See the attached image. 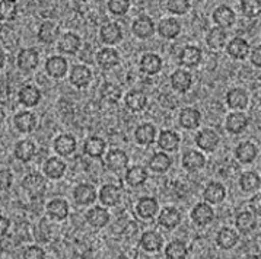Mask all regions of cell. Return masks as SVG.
I'll use <instances>...</instances> for the list:
<instances>
[{
  "label": "cell",
  "mask_w": 261,
  "mask_h": 259,
  "mask_svg": "<svg viewBox=\"0 0 261 259\" xmlns=\"http://www.w3.org/2000/svg\"><path fill=\"white\" fill-rule=\"evenodd\" d=\"M147 166L155 174H165V172L169 170V167L172 166V159L165 152H156L155 155L150 156V159L147 162Z\"/></svg>",
  "instance_id": "obj_41"
},
{
  "label": "cell",
  "mask_w": 261,
  "mask_h": 259,
  "mask_svg": "<svg viewBox=\"0 0 261 259\" xmlns=\"http://www.w3.org/2000/svg\"><path fill=\"white\" fill-rule=\"evenodd\" d=\"M178 123L186 130H196L201 124V112L197 108H182L178 115Z\"/></svg>",
  "instance_id": "obj_26"
},
{
  "label": "cell",
  "mask_w": 261,
  "mask_h": 259,
  "mask_svg": "<svg viewBox=\"0 0 261 259\" xmlns=\"http://www.w3.org/2000/svg\"><path fill=\"white\" fill-rule=\"evenodd\" d=\"M212 18H213V22L216 23V26L225 30V31H226V28H232L237 22V15L228 5H219L212 13Z\"/></svg>",
  "instance_id": "obj_6"
},
{
  "label": "cell",
  "mask_w": 261,
  "mask_h": 259,
  "mask_svg": "<svg viewBox=\"0 0 261 259\" xmlns=\"http://www.w3.org/2000/svg\"><path fill=\"white\" fill-rule=\"evenodd\" d=\"M181 165L187 172H197L206 166V156L199 150H187L181 157Z\"/></svg>",
  "instance_id": "obj_21"
},
{
  "label": "cell",
  "mask_w": 261,
  "mask_h": 259,
  "mask_svg": "<svg viewBox=\"0 0 261 259\" xmlns=\"http://www.w3.org/2000/svg\"><path fill=\"white\" fill-rule=\"evenodd\" d=\"M250 124V118L248 115L244 114L242 111H233L230 112L226 120H225V130L232 135H238L244 133L247 130V127Z\"/></svg>",
  "instance_id": "obj_4"
},
{
  "label": "cell",
  "mask_w": 261,
  "mask_h": 259,
  "mask_svg": "<svg viewBox=\"0 0 261 259\" xmlns=\"http://www.w3.org/2000/svg\"><path fill=\"white\" fill-rule=\"evenodd\" d=\"M81 45H82V40L77 34L66 32V34H63L60 41H59V51L63 52V54L73 55L81 50Z\"/></svg>",
  "instance_id": "obj_37"
},
{
  "label": "cell",
  "mask_w": 261,
  "mask_h": 259,
  "mask_svg": "<svg viewBox=\"0 0 261 259\" xmlns=\"http://www.w3.org/2000/svg\"><path fill=\"white\" fill-rule=\"evenodd\" d=\"M22 189H25V192H28L31 197H37L44 194L45 188H47V179L42 177L41 174H30L23 178L22 181Z\"/></svg>",
  "instance_id": "obj_12"
},
{
  "label": "cell",
  "mask_w": 261,
  "mask_h": 259,
  "mask_svg": "<svg viewBox=\"0 0 261 259\" xmlns=\"http://www.w3.org/2000/svg\"><path fill=\"white\" fill-rule=\"evenodd\" d=\"M107 150V143L102 137L99 135H91L85 140L84 143V153L88 155L89 157H94V159H99L102 157Z\"/></svg>",
  "instance_id": "obj_34"
},
{
  "label": "cell",
  "mask_w": 261,
  "mask_h": 259,
  "mask_svg": "<svg viewBox=\"0 0 261 259\" xmlns=\"http://www.w3.org/2000/svg\"><path fill=\"white\" fill-rule=\"evenodd\" d=\"M156 30L162 38L174 40L181 34V23L175 18H164L156 25Z\"/></svg>",
  "instance_id": "obj_32"
},
{
  "label": "cell",
  "mask_w": 261,
  "mask_h": 259,
  "mask_svg": "<svg viewBox=\"0 0 261 259\" xmlns=\"http://www.w3.org/2000/svg\"><path fill=\"white\" fill-rule=\"evenodd\" d=\"M22 259H45V252L40 246L31 245L22 252Z\"/></svg>",
  "instance_id": "obj_52"
},
{
  "label": "cell",
  "mask_w": 261,
  "mask_h": 259,
  "mask_svg": "<svg viewBox=\"0 0 261 259\" xmlns=\"http://www.w3.org/2000/svg\"><path fill=\"white\" fill-rule=\"evenodd\" d=\"M225 198H226V188L218 181L209 182L203 191V199H204V203H207L210 206L222 204L225 201Z\"/></svg>",
  "instance_id": "obj_11"
},
{
  "label": "cell",
  "mask_w": 261,
  "mask_h": 259,
  "mask_svg": "<svg viewBox=\"0 0 261 259\" xmlns=\"http://www.w3.org/2000/svg\"><path fill=\"white\" fill-rule=\"evenodd\" d=\"M118 63H120V54L115 48L105 47L96 52V64L104 70L113 69L115 66H118Z\"/></svg>",
  "instance_id": "obj_33"
},
{
  "label": "cell",
  "mask_w": 261,
  "mask_h": 259,
  "mask_svg": "<svg viewBox=\"0 0 261 259\" xmlns=\"http://www.w3.org/2000/svg\"><path fill=\"white\" fill-rule=\"evenodd\" d=\"M132 31L140 40H147L155 34V22L149 15H139L132 23Z\"/></svg>",
  "instance_id": "obj_8"
},
{
  "label": "cell",
  "mask_w": 261,
  "mask_h": 259,
  "mask_svg": "<svg viewBox=\"0 0 261 259\" xmlns=\"http://www.w3.org/2000/svg\"><path fill=\"white\" fill-rule=\"evenodd\" d=\"M38 41L42 44H53L60 38V26L53 21H44L37 32Z\"/></svg>",
  "instance_id": "obj_29"
},
{
  "label": "cell",
  "mask_w": 261,
  "mask_h": 259,
  "mask_svg": "<svg viewBox=\"0 0 261 259\" xmlns=\"http://www.w3.org/2000/svg\"><path fill=\"white\" fill-rule=\"evenodd\" d=\"M13 184V175L9 169H0V191L9 189Z\"/></svg>",
  "instance_id": "obj_53"
},
{
  "label": "cell",
  "mask_w": 261,
  "mask_h": 259,
  "mask_svg": "<svg viewBox=\"0 0 261 259\" xmlns=\"http://www.w3.org/2000/svg\"><path fill=\"white\" fill-rule=\"evenodd\" d=\"M193 84V76L184 70V69H177L175 72L171 74V86L172 89L178 94H186L190 91Z\"/></svg>",
  "instance_id": "obj_31"
},
{
  "label": "cell",
  "mask_w": 261,
  "mask_h": 259,
  "mask_svg": "<svg viewBox=\"0 0 261 259\" xmlns=\"http://www.w3.org/2000/svg\"><path fill=\"white\" fill-rule=\"evenodd\" d=\"M44 175L50 179H60L66 174V163L60 157H48L42 165Z\"/></svg>",
  "instance_id": "obj_39"
},
{
  "label": "cell",
  "mask_w": 261,
  "mask_h": 259,
  "mask_svg": "<svg viewBox=\"0 0 261 259\" xmlns=\"http://www.w3.org/2000/svg\"><path fill=\"white\" fill-rule=\"evenodd\" d=\"M245 259H258V256L257 255H248Z\"/></svg>",
  "instance_id": "obj_62"
},
{
  "label": "cell",
  "mask_w": 261,
  "mask_h": 259,
  "mask_svg": "<svg viewBox=\"0 0 261 259\" xmlns=\"http://www.w3.org/2000/svg\"><path fill=\"white\" fill-rule=\"evenodd\" d=\"M18 101H19V104L27 108L37 106L41 101V91L31 83L23 84L18 92Z\"/></svg>",
  "instance_id": "obj_17"
},
{
  "label": "cell",
  "mask_w": 261,
  "mask_h": 259,
  "mask_svg": "<svg viewBox=\"0 0 261 259\" xmlns=\"http://www.w3.org/2000/svg\"><path fill=\"white\" fill-rule=\"evenodd\" d=\"M194 143L201 152H215L220 143V137L215 130L203 128L194 137Z\"/></svg>",
  "instance_id": "obj_2"
},
{
  "label": "cell",
  "mask_w": 261,
  "mask_h": 259,
  "mask_svg": "<svg viewBox=\"0 0 261 259\" xmlns=\"http://www.w3.org/2000/svg\"><path fill=\"white\" fill-rule=\"evenodd\" d=\"M99 38L107 45H114L123 40V30L117 22H107L99 28Z\"/></svg>",
  "instance_id": "obj_18"
},
{
  "label": "cell",
  "mask_w": 261,
  "mask_h": 259,
  "mask_svg": "<svg viewBox=\"0 0 261 259\" xmlns=\"http://www.w3.org/2000/svg\"><path fill=\"white\" fill-rule=\"evenodd\" d=\"M203 59V52L200 50L199 47L196 45H186L179 55H178V63L184 67L188 69H193V67H197Z\"/></svg>",
  "instance_id": "obj_19"
},
{
  "label": "cell",
  "mask_w": 261,
  "mask_h": 259,
  "mask_svg": "<svg viewBox=\"0 0 261 259\" xmlns=\"http://www.w3.org/2000/svg\"><path fill=\"white\" fill-rule=\"evenodd\" d=\"M182 216L175 207H165L158 213V224L165 230H174L181 224Z\"/></svg>",
  "instance_id": "obj_10"
},
{
  "label": "cell",
  "mask_w": 261,
  "mask_h": 259,
  "mask_svg": "<svg viewBox=\"0 0 261 259\" xmlns=\"http://www.w3.org/2000/svg\"><path fill=\"white\" fill-rule=\"evenodd\" d=\"M5 118H6V112H5L3 106H0V125L5 123Z\"/></svg>",
  "instance_id": "obj_60"
},
{
  "label": "cell",
  "mask_w": 261,
  "mask_h": 259,
  "mask_svg": "<svg viewBox=\"0 0 261 259\" xmlns=\"http://www.w3.org/2000/svg\"><path fill=\"white\" fill-rule=\"evenodd\" d=\"M76 138L70 134H60L54 140V152L57 155L67 157L73 155L76 150Z\"/></svg>",
  "instance_id": "obj_43"
},
{
  "label": "cell",
  "mask_w": 261,
  "mask_h": 259,
  "mask_svg": "<svg viewBox=\"0 0 261 259\" xmlns=\"http://www.w3.org/2000/svg\"><path fill=\"white\" fill-rule=\"evenodd\" d=\"M35 145L32 143L31 140H21L15 145V149H13V155L15 157L22 162V163H27L32 160V157L35 156Z\"/></svg>",
  "instance_id": "obj_47"
},
{
  "label": "cell",
  "mask_w": 261,
  "mask_h": 259,
  "mask_svg": "<svg viewBox=\"0 0 261 259\" xmlns=\"http://www.w3.org/2000/svg\"><path fill=\"white\" fill-rule=\"evenodd\" d=\"M40 63V54L35 48H23L16 55V66L18 69L25 73L34 72L38 67Z\"/></svg>",
  "instance_id": "obj_3"
},
{
  "label": "cell",
  "mask_w": 261,
  "mask_h": 259,
  "mask_svg": "<svg viewBox=\"0 0 261 259\" xmlns=\"http://www.w3.org/2000/svg\"><path fill=\"white\" fill-rule=\"evenodd\" d=\"M191 8L188 0H168L165 2V9L172 15H186Z\"/></svg>",
  "instance_id": "obj_49"
},
{
  "label": "cell",
  "mask_w": 261,
  "mask_h": 259,
  "mask_svg": "<svg viewBox=\"0 0 261 259\" xmlns=\"http://www.w3.org/2000/svg\"><path fill=\"white\" fill-rule=\"evenodd\" d=\"M5 63H6V55H5L3 50H0V69H3Z\"/></svg>",
  "instance_id": "obj_59"
},
{
  "label": "cell",
  "mask_w": 261,
  "mask_h": 259,
  "mask_svg": "<svg viewBox=\"0 0 261 259\" xmlns=\"http://www.w3.org/2000/svg\"><path fill=\"white\" fill-rule=\"evenodd\" d=\"M147 170L143 167V166L140 165H135V166H130L127 170H125V182H127V185L132 188H137V187H142L145 182L147 181Z\"/></svg>",
  "instance_id": "obj_40"
},
{
  "label": "cell",
  "mask_w": 261,
  "mask_h": 259,
  "mask_svg": "<svg viewBox=\"0 0 261 259\" xmlns=\"http://www.w3.org/2000/svg\"><path fill=\"white\" fill-rule=\"evenodd\" d=\"M16 15H18V5H16V2H9V0H2L0 2V21H15Z\"/></svg>",
  "instance_id": "obj_48"
},
{
  "label": "cell",
  "mask_w": 261,
  "mask_h": 259,
  "mask_svg": "<svg viewBox=\"0 0 261 259\" xmlns=\"http://www.w3.org/2000/svg\"><path fill=\"white\" fill-rule=\"evenodd\" d=\"M140 248L149 253H156L164 248V238L155 232V230H147L140 236Z\"/></svg>",
  "instance_id": "obj_27"
},
{
  "label": "cell",
  "mask_w": 261,
  "mask_h": 259,
  "mask_svg": "<svg viewBox=\"0 0 261 259\" xmlns=\"http://www.w3.org/2000/svg\"><path fill=\"white\" fill-rule=\"evenodd\" d=\"M22 243V239L18 235H6L3 238H0V250L2 252H6V253H11L13 250H16L18 246Z\"/></svg>",
  "instance_id": "obj_50"
},
{
  "label": "cell",
  "mask_w": 261,
  "mask_h": 259,
  "mask_svg": "<svg viewBox=\"0 0 261 259\" xmlns=\"http://www.w3.org/2000/svg\"><path fill=\"white\" fill-rule=\"evenodd\" d=\"M235 227L240 233H244V235L251 233L257 227V216L251 210L240 211L235 217Z\"/></svg>",
  "instance_id": "obj_38"
},
{
  "label": "cell",
  "mask_w": 261,
  "mask_h": 259,
  "mask_svg": "<svg viewBox=\"0 0 261 259\" xmlns=\"http://www.w3.org/2000/svg\"><path fill=\"white\" fill-rule=\"evenodd\" d=\"M206 44L212 50H222L228 44V32L222 28L213 26L206 35Z\"/></svg>",
  "instance_id": "obj_44"
},
{
  "label": "cell",
  "mask_w": 261,
  "mask_h": 259,
  "mask_svg": "<svg viewBox=\"0 0 261 259\" xmlns=\"http://www.w3.org/2000/svg\"><path fill=\"white\" fill-rule=\"evenodd\" d=\"M69 70L67 60L62 55H51L45 62V72L53 79H62Z\"/></svg>",
  "instance_id": "obj_24"
},
{
  "label": "cell",
  "mask_w": 261,
  "mask_h": 259,
  "mask_svg": "<svg viewBox=\"0 0 261 259\" xmlns=\"http://www.w3.org/2000/svg\"><path fill=\"white\" fill-rule=\"evenodd\" d=\"M135 138L137 145L150 146L156 140V128L150 123H143L135 130Z\"/></svg>",
  "instance_id": "obj_42"
},
{
  "label": "cell",
  "mask_w": 261,
  "mask_h": 259,
  "mask_svg": "<svg viewBox=\"0 0 261 259\" xmlns=\"http://www.w3.org/2000/svg\"><path fill=\"white\" fill-rule=\"evenodd\" d=\"M107 8L110 13H113L115 16H124L130 9V2L128 0H110L107 3Z\"/></svg>",
  "instance_id": "obj_51"
},
{
  "label": "cell",
  "mask_w": 261,
  "mask_h": 259,
  "mask_svg": "<svg viewBox=\"0 0 261 259\" xmlns=\"http://www.w3.org/2000/svg\"><path fill=\"white\" fill-rule=\"evenodd\" d=\"M37 124H38V118L31 111H21L13 117V125L22 134L32 133Z\"/></svg>",
  "instance_id": "obj_14"
},
{
  "label": "cell",
  "mask_w": 261,
  "mask_h": 259,
  "mask_svg": "<svg viewBox=\"0 0 261 259\" xmlns=\"http://www.w3.org/2000/svg\"><path fill=\"white\" fill-rule=\"evenodd\" d=\"M72 197H73V201L77 206L86 207V206L94 204L98 195H96V189H95L94 185L84 182V184H79L74 187Z\"/></svg>",
  "instance_id": "obj_5"
},
{
  "label": "cell",
  "mask_w": 261,
  "mask_h": 259,
  "mask_svg": "<svg viewBox=\"0 0 261 259\" xmlns=\"http://www.w3.org/2000/svg\"><path fill=\"white\" fill-rule=\"evenodd\" d=\"M125 106L132 111V112H140L146 108L147 105V96L142 91H130L124 96Z\"/></svg>",
  "instance_id": "obj_45"
},
{
  "label": "cell",
  "mask_w": 261,
  "mask_h": 259,
  "mask_svg": "<svg viewBox=\"0 0 261 259\" xmlns=\"http://www.w3.org/2000/svg\"><path fill=\"white\" fill-rule=\"evenodd\" d=\"M8 95H9V88H8V84L0 82V102H5V101L8 99Z\"/></svg>",
  "instance_id": "obj_58"
},
{
  "label": "cell",
  "mask_w": 261,
  "mask_h": 259,
  "mask_svg": "<svg viewBox=\"0 0 261 259\" xmlns=\"http://www.w3.org/2000/svg\"><path fill=\"white\" fill-rule=\"evenodd\" d=\"M248 206H250L251 211H252L257 217L261 216V192H257V194H254V195L250 198Z\"/></svg>",
  "instance_id": "obj_55"
},
{
  "label": "cell",
  "mask_w": 261,
  "mask_h": 259,
  "mask_svg": "<svg viewBox=\"0 0 261 259\" xmlns=\"http://www.w3.org/2000/svg\"><path fill=\"white\" fill-rule=\"evenodd\" d=\"M70 83L76 89H85L92 82V72L88 66L85 64H76L70 70Z\"/></svg>",
  "instance_id": "obj_13"
},
{
  "label": "cell",
  "mask_w": 261,
  "mask_h": 259,
  "mask_svg": "<svg viewBox=\"0 0 261 259\" xmlns=\"http://www.w3.org/2000/svg\"><path fill=\"white\" fill-rule=\"evenodd\" d=\"M258 155V149L252 141H241L240 145L235 147V157L242 165L252 163Z\"/></svg>",
  "instance_id": "obj_30"
},
{
  "label": "cell",
  "mask_w": 261,
  "mask_h": 259,
  "mask_svg": "<svg viewBox=\"0 0 261 259\" xmlns=\"http://www.w3.org/2000/svg\"><path fill=\"white\" fill-rule=\"evenodd\" d=\"M86 223L94 228H104L108 223H110V213L108 210L104 207H96L89 208L85 214Z\"/></svg>",
  "instance_id": "obj_23"
},
{
  "label": "cell",
  "mask_w": 261,
  "mask_h": 259,
  "mask_svg": "<svg viewBox=\"0 0 261 259\" xmlns=\"http://www.w3.org/2000/svg\"><path fill=\"white\" fill-rule=\"evenodd\" d=\"M225 50H226V54L229 55L230 59H233V60H245L250 55L251 47L250 42L247 41L245 38L235 37L230 41H228Z\"/></svg>",
  "instance_id": "obj_9"
},
{
  "label": "cell",
  "mask_w": 261,
  "mask_h": 259,
  "mask_svg": "<svg viewBox=\"0 0 261 259\" xmlns=\"http://www.w3.org/2000/svg\"><path fill=\"white\" fill-rule=\"evenodd\" d=\"M105 166L113 172H121L128 166V155L121 149H113L105 155Z\"/></svg>",
  "instance_id": "obj_16"
},
{
  "label": "cell",
  "mask_w": 261,
  "mask_h": 259,
  "mask_svg": "<svg viewBox=\"0 0 261 259\" xmlns=\"http://www.w3.org/2000/svg\"><path fill=\"white\" fill-rule=\"evenodd\" d=\"M188 246L184 240H171L165 246V258L167 259H187Z\"/></svg>",
  "instance_id": "obj_46"
},
{
  "label": "cell",
  "mask_w": 261,
  "mask_h": 259,
  "mask_svg": "<svg viewBox=\"0 0 261 259\" xmlns=\"http://www.w3.org/2000/svg\"><path fill=\"white\" fill-rule=\"evenodd\" d=\"M250 62L254 67L261 69V45H255L254 48H251Z\"/></svg>",
  "instance_id": "obj_56"
},
{
  "label": "cell",
  "mask_w": 261,
  "mask_h": 259,
  "mask_svg": "<svg viewBox=\"0 0 261 259\" xmlns=\"http://www.w3.org/2000/svg\"><path fill=\"white\" fill-rule=\"evenodd\" d=\"M159 213V203L153 197L139 198L136 204V214L142 220H152Z\"/></svg>",
  "instance_id": "obj_15"
},
{
  "label": "cell",
  "mask_w": 261,
  "mask_h": 259,
  "mask_svg": "<svg viewBox=\"0 0 261 259\" xmlns=\"http://www.w3.org/2000/svg\"><path fill=\"white\" fill-rule=\"evenodd\" d=\"M257 256H258V259H261V250H260V253H258V255H257Z\"/></svg>",
  "instance_id": "obj_63"
},
{
  "label": "cell",
  "mask_w": 261,
  "mask_h": 259,
  "mask_svg": "<svg viewBox=\"0 0 261 259\" xmlns=\"http://www.w3.org/2000/svg\"><path fill=\"white\" fill-rule=\"evenodd\" d=\"M98 199L104 207H115L121 199V189L114 184H105L98 192Z\"/></svg>",
  "instance_id": "obj_20"
},
{
  "label": "cell",
  "mask_w": 261,
  "mask_h": 259,
  "mask_svg": "<svg viewBox=\"0 0 261 259\" xmlns=\"http://www.w3.org/2000/svg\"><path fill=\"white\" fill-rule=\"evenodd\" d=\"M238 185L244 194H257L261 188V178L257 172L247 170V172L241 174Z\"/></svg>",
  "instance_id": "obj_28"
},
{
  "label": "cell",
  "mask_w": 261,
  "mask_h": 259,
  "mask_svg": "<svg viewBox=\"0 0 261 259\" xmlns=\"http://www.w3.org/2000/svg\"><path fill=\"white\" fill-rule=\"evenodd\" d=\"M190 217L193 220V223L199 227H204L210 224L215 218V210H213V206H210L207 203H197L191 213H190Z\"/></svg>",
  "instance_id": "obj_1"
},
{
  "label": "cell",
  "mask_w": 261,
  "mask_h": 259,
  "mask_svg": "<svg viewBox=\"0 0 261 259\" xmlns=\"http://www.w3.org/2000/svg\"><path fill=\"white\" fill-rule=\"evenodd\" d=\"M47 216L56 221H62V220H66L67 216H69V204L66 199L63 198H54L51 199L48 204H47Z\"/></svg>",
  "instance_id": "obj_36"
},
{
  "label": "cell",
  "mask_w": 261,
  "mask_h": 259,
  "mask_svg": "<svg viewBox=\"0 0 261 259\" xmlns=\"http://www.w3.org/2000/svg\"><path fill=\"white\" fill-rule=\"evenodd\" d=\"M260 108H261V98H260Z\"/></svg>",
  "instance_id": "obj_64"
},
{
  "label": "cell",
  "mask_w": 261,
  "mask_h": 259,
  "mask_svg": "<svg viewBox=\"0 0 261 259\" xmlns=\"http://www.w3.org/2000/svg\"><path fill=\"white\" fill-rule=\"evenodd\" d=\"M9 228H11V220L0 214V238L6 236L9 233Z\"/></svg>",
  "instance_id": "obj_57"
},
{
  "label": "cell",
  "mask_w": 261,
  "mask_h": 259,
  "mask_svg": "<svg viewBox=\"0 0 261 259\" xmlns=\"http://www.w3.org/2000/svg\"><path fill=\"white\" fill-rule=\"evenodd\" d=\"M162 59L155 54V52H146L140 57V62H139V67H140V72L145 73L147 76H155L158 73L162 70Z\"/></svg>",
  "instance_id": "obj_22"
},
{
  "label": "cell",
  "mask_w": 261,
  "mask_h": 259,
  "mask_svg": "<svg viewBox=\"0 0 261 259\" xmlns=\"http://www.w3.org/2000/svg\"><path fill=\"white\" fill-rule=\"evenodd\" d=\"M114 259H130L128 256H125V255H117Z\"/></svg>",
  "instance_id": "obj_61"
},
{
  "label": "cell",
  "mask_w": 261,
  "mask_h": 259,
  "mask_svg": "<svg viewBox=\"0 0 261 259\" xmlns=\"http://www.w3.org/2000/svg\"><path fill=\"white\" fill-rule=\"evenodd\" d=\"M250 95L244 88H232L226 94V105L232 111H244L248 108Z\"/></svg>",
  "instance_id": "obj_7"
},
{
  "label": "cell",
  "mask_w": 261,
  "mask_h": 259,
  "mask_svg": "<svg viewBox=\"0 0 261 259\" xmlns=\"http://www.w3.org/2000/svg\"><path fill=\"white\" fill-rule=\"evenodd\" d=\"M240 242V235L235 228L232 227H222L216 235V243L220 249L229 250L235 248Z\"/></svg>",
  "instance_id": "obj_35"
},
{
  "label": "cell",
  "mask_w": 261,
  "mask_h": 259,
  "mask_svg": "<svg viewBox=\"0 0 261 259\" xmlns=\"http://www.w3.org/2000/svg\"><path fill=\"white\" fill-rule=\"evenodd\" d=\"M258 8H260V2H247V0L241 2V9L245 16H254Z\"/></svg>",
  "instance_id": "obj_54"
},
{
  "label": "cell",
  "mask_w": 261,
  "mask_h": 259,
  "mask_svg": "<svg viewBox=\"0 0 261 259\" xmlns=\"http://www.w3.org/2000/svg\"><path fill=\"white\" fill-rule=\"evenodd\" d=\"M179 143H181L179 135L175 131H172V130H162L156 138L158 147L162 152H165V153H171V152L178 150Z\"/></svg>",
  "instance_id": "obj_25"
}]
</instances>
